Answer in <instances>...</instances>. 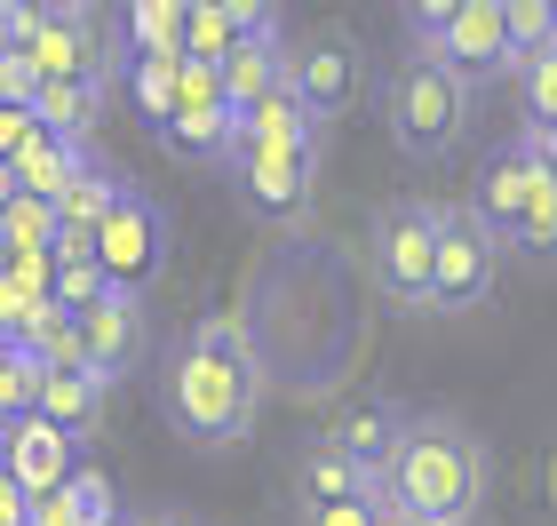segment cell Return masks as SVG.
I'll use <instances>...</instances> for the list:
<instances>
[{"label": "cell", "mask_w": 557, "mask_h": 526, "mask_svg": "<svg viewBox=\"0 0 557 526\" xmlns=\"http://www.w3.org/2000/svg\"><path fill=\"white\" fill-rule=\"evenodd\" d=\"M263 391H271V375H263V351H256L239 311L191 319L184 343H175L168 367H160V407L175 423V439L208 447V455H223V447H239L256 431Z\"/></svg>", "instance_id": "cell-1"}, {"label": "cell", "mask_w": 557, "mask_h": 526, "mask_svg": "<svg viewBox=\"0 0 557 526\" xmlns=\"http://www.w3.org/2000/svg\"><path fill=\"white\" fill-rule=\"evenodd\" d=\"M383 503L422 526H478V511H486V439L438 407L407 415L398 455L383 470Z\"/></svg>", "instance_id": "cell-2"}, {"label": "cell", "mask_w": 557, "mask_h": 526, "mask_svg": "<svg viewBox=\"0 0 557 526\" xmlns=\"http://www.w3.org/2000/svg\"><path fill=\"white\" fill-rule=\"evenodd\" d=\"M383 120H391V144L407 160H446L470 129V88L454 81L438 57L407 48V57L391 64V81H383Z\"/></svg>", "instance_id": "cell-3"}, {"label": "cell", "mask_w": 557, "mask_h": 526, "mask_svg": "<svg viewBox=\"0 0 557 526\" xmlns=\"http://www.w3.org/2000/svg\"><path fill=\"white\" fill-rule=\"evenodd\" d=\"M374 288L391 311H430V271H438V208L430 199H391L374 216Z\"/></svg>", "instance_id": "cell-4"}, {"label": "cell", "mask_w": 557, "mask_h": 526, "mask_svg": "<svg viewBox=\"0 0 557 526\" xmlns=\"http://www.w3.org/2000/svg\"><path fill=\"white\" fill-rule=\"evenodd\" d=\"M232 192L256 223H302L319 199V152L302 144H232Z\"/></svg>", "instance_id": "cell-5"}, {"label": "cell", "mask_w": 557, "mask_h": 526, "mask_svg": "<svg viewBox=\"0 0 557 526\" xmlns=\"http://www.w3.org/2000/svg\"><path fill=\"white\" fill-rule=\"evenodd\" d=\"M502 247L486 223L470 216V199L462 208H438V271H430V311H478L486 295L502 288Z\"/></svg>", "instance_id": "cell-6"}, {"label": "cell", "mask_w": 557, "mask_h": 526, "mask_svg": "<svg viewBox=\"0 0 557 526\" xmlns=\"http://www.w3.org/2000/svg\"><path fill=\"white\" fill-rule=\"evenodd\" d=\"M168 208L151 192H136V184H120V199H112V216L96 223V264H104V280L112 288H128V295H144L151 280L168 271Z\"/></svg>", "instance_id": "cell-7"}, {"label": "cell", "mask_w": 557, "mask_h": 526, "mask_svg": "<svg viewBox=\"0 0 557 526\" xmlns=\"http://www.w3.org/2000/svg\"><path fill=\"white\" fill-rule=\"evenodd\" d=\"M168 144L199 168H232V144H239V112L223 96V72L215 64H191L184 57V88H175V120H168Z\"/></svg>", "instance_id": "cell-8"}, {"label": "cell", "mask_w": 557, "mask_h": 526, "mask_svg": "<svg viewBox=\"0 0 557 526\" xmlns=\"http://www.w3.org/2000/svg\"><path fill=\"white\" fill-rule=\"evenodd\" d=\"M359 81H367V57H359L350 33H311V40L287 48V88L302 96V112H311L319 129L359 105Z\"/></svg>", "instance_id": "cell-9"}, {"label": "cell", "mask_w": 557, "mask_h": 526, "mask_svg": "<svg viewBox=\"0 0 557 526\" xmlns=\"http://www.w3.org/2000/svg\"><path fill=\"white\" fill-rule=\"evenodd\" d=\"M454 81H462L470 96L486 81H518V57H510V24H502V0H454L446 16V40L430 48Z\"/></svg>", "instance_id": "cell-10"}, {"label": "cell", "mask_w": 557, "mask_h": 526, "mask_svg": "<svg viewBox=\"0 0 557 526\" xmlns=\"http://www.w3.org/2000/svg\"><path fill=\"white\" fill-rule=\"evenodd\" d=\"M534 184H542V152H534V144H525V129H518L510 144H494V152L478 160L470 216L486 223L502 247H510V240H518V223H525V199H534Z\"/></svg>", "instance_id": "cell-11"}, {"label": "cell", "mask_w": 557, "mask_h": 526, "mask_svg": "<svg viewBox=\"0 0 557 526\" xmlns=\"http://www.w3.org/2000/svg\"><path fill=\"white\" fill-rule=\"evenodd\" d=\"M0 470H9V479L40 503V494H57V487L72 479V470H81V439H64L48 415L24 407V415L9 423V431H0Z\"/></svg>", "instance_id": "cell-12"}, {"label": "cell", "mask_w": 557, "mask_h": 526, "mask_svg": "<svg viewBox=\"0 0 557 526\" xmlns=\"http://www.w3.org/2000/svg\"><path fill=\"white\" fill-rule=\"evenodd\" d=\"M81 359H88V375H104V383H120V375H136L144 367V295H128V288H112L104 304H88L81 319Z\"/></svg>", "instance_id": "cell-13"}, {"label": "cell", "mask_w": 557, "mask_h": 526, "mask_svg": "<svg viewBox=\"0 0 557 526\" xmlns=\"http://www.w3.org/2000/svg\"><path fill=\"white\" fill-rule=\"evenodd\" d=\"M398 431H407V407H391V399H359L343 423H326V447H343L350 463H359V479H374L383 487V470H391V455H398Z\"/></svg>", "instance_id": "cell-14"}, {"label": "cell", "mask_w": 557, "mask_h": 526, "mask_svg": "<svg viewBox=\"0 0 557 526\" xmlns=\"http://www.w3.org/2000/svg\"><path fill=\"white\" fill-rule=\"evenodd\" d=\"M215 72H223V96H232V112L247 120V112H256L278 81H287V40H278V24L247 33V40H239V48H232V57H223Z\"/></svg>", "instance_id": "cell-15"}, {"label": "cell", "mask_w": 557, "mask_h": 526, "mask_svg": "<svg viewBox=\"0 0 557 526\" xmlns=\"http://www.w3.org/2000/svg\"><path fill=\"white\" fill-rule=\"evenodd\" d=\"M104 399H112V383H104V375H88V367H64V375H40V391H33V415H48L64 439H96V423H104Z\"/></svg>", "instance_id": "cell-16"}, {"label": "cell", "mask_w": 557, "mask_h": 526, "mask_svg": "<svg viewBox=\"0 0 557 526\" xmlns=\"http://www.w3.org/2000/svg\"><path fill=\"white\" fill-rule=\"evenodd\" d=\"M88 160H96V144H64V136H48V129H40L9 168H16V192H24V199H48V208H57V199L81 184V168H88Z\"/></svg>", "instance_id": "cell-17"}, {"label": "cell", "mask_w": 557, "mask_h": 526, "mask_svg": "<svg viewBox=\"0 0 557 526\" xmlns=\"http://www.w3.org/2000/svg\"><path fill=\"white\" fill-rule=\"evenodd\" d=\"M104 105H112V88H96V81H40L33 120H40L48 136H64V144H96Z\"/></svg>", "instance_id": "cell-18"}, {"label": "cell", "mask_w": 557, "mask_h": 526, "mask_svg": "<svg viewBox=\"0 0 557 526\" xmlns=\"http://www.w3.org/2000/svg\"><path fill=\"white\" fill-rule=\"evenodd\" d=\"M278 24V9H184V57L191 64H223L247 33Z\"/></svg>", "instance_id": "cell-19"}, {"label": "cell", "mask_w": 557, "mask_h": 526, "mask_svg": "<svg viewBox=\"0 0 557 526\" xmlns=\"http://www.w3.org/2000/svg\"><path fill=\"white\" fill-rule=\"evenodd\" d=\"M374 479H359V463L343 455V447H326V439H311L295 455V494H302V511H319V503H343V494H367Z\"/></svg>", "instance_id": "cell-20"}, {"label": "cell", "mask_w": 557, "mask_h": 526, "mask_svg": "<svg viewBox=\"0 0 557 526\" xmlns=\"http://www.w3.org/2000/svg\"><path fill=\"white\" fill-rule=\"evenodd\" d=\"M239 136H247V144H302V152H319V144H326V129H319L311 112H302V96H295L287 81H278L263 105L239 120Z\"/></svg>", "instance_id": "cell-21"}, {"label": "cell", "mask_w": 557, "mask_h": 526, "mask_svg": "<svg viewBox=\"0 0 557 526\" xmlns=\"http://www.w3.org/2000/svg\"><path fill=\"white\" fill-rule=\"evenodd\" d=\"M175 88H184V57H136L128 64V105L151 136H168V120H175Z\"/></svg>", "instance_id": "cell-22"}, {"label": "cell", "mask_w": 557, "mask_h": 526, "mask_svg": "<svg viewBox=\"0 0 557 526\" xmlns=\"http://www.w3.org/2000/svg\"><path fill=\"white\" fill-rule=\"evenodd\" d=\"M120 40H128V64L136 57H184V9L175 0H136V9H120Z\"/></svg>", "instance_id": "cell-23"}, {"label": "cell", "mask_w": 557, "mask_h": 526, "mask_svg": "<svg viewBox=\"0 0 557 526\" xmlns=\"http://www.w3.org/2000/svg\"><path fill=\"white\" fill-rule=\"evenodd\" d=\"M57 232H64V216L48 208V199H9L0 208V256H57Z\"/></svg>", "instance_id": "cell-24"}, {"label": "cell", "mask_w": 557, "mask_h": 526, "mask_svg": "<svg viewBox=\"0 0 557 526\" xmlns=\"http://www.w3.org/2000/svg\"><path fill=\"white\" fill-rule=\"evenodd\" d=\"M112 199H120V175H112L104 160H88V168H81V184H72V192L57 199L64 232H88V240H96V223L112 216Z\"/></svg>", "instance_id": "cell-25"}, {"label": "cell", "mask_w": 557, "mask_h": 526, "mask_svg": "<svg viewBox=\"0 0 557 526\" xmlns=\"http://www.w3.org/2000/svg\"><path fill=\"white\" fill-rule=\"evenodd\" d=\"M502 24H510V57L534 64L557 48V0H502Z\"/></svg>", "instance_id": "cell-26"}, {"label": "cell", "mask_w": 557, "mask_h": 526, "mask_svg": "<svg viewBox=\"0 0 557 526\" xmlns=\"http://www.w3.org/2000/svg\"><path fill=\"white\" fill-rule=\"evenodd\" d=\"M518 256H534V264H549L557 256V175L542 168V184H534V199H525V223H518Z\"/></svg>", "instance_id": "cell-27"}, {"label": "cell", "mask_w": 557, "mask_h": 526, "mask_svg": "<svg viewBox=\"0 0 557 526\" xmlns=\"http://www.w3.org/2000/svg\"><path fill=\"white\" fill-rule=\"evenodd\" d=\"M518 112H525V129H557V48L518 64Z\"/></svg>", "instance_id": "cell-28"}, {"label": "cell", "mask_w": 557, "mask_h": 526, "mask_svg": "<svg viewBox=\"0 0 557 526\" xmlns=\"http://www.w3.org/2000/svg\"><path fill=\"white\" fill-rule=\"evenodd\" d=\"M48 311H57V304H48V295L16 288V280H0V343H9V351H24V343H33Z\"/></svg>", "instance_id": "cell-29"}, {"label": "cell", "mask_w": 557, "mask_h": 526, "mask_svg": "<svg viewBox=\"0 0 557 526\" xmlns=\"http://www.w3.org/2000/svg\"><path fill=\"white\" fill-rule=\"evenodd\" d=\"M33 391H40V367L24 359V351H9L0 343V431H9V423L33 407Z\"/></svg>", "instance_id": "cell-30"}, {"label": "cell", "mask_w": 557, "mask_h": 526, "mask_svg": "<svg viewBox=\"0 0 557 526\" xmlns=\"http://www.w3.org/2000/svg\"><path fill=\"white\" fill-rule=\"evenodd\" d=\"M302 526H391V503H383V487H367V494H343V503L302 511Z\"/></svg>", "instance_id": "cell-31"}, {"label": "cell", "mask_w": 557, "mask_h": 526, "mask_svg": "<svg viewBox=\"0 0 557 526\" xmlns=\"http://www.w3.org/2000/svg\"><path fill=\"white\" fill-rule=\"evenodd\" d=\"M33 136H40V120H33V112H9V105H0V160H16Z\"/></svg>", "instance_id": "cell-32"}, {"label": "cell", "mask_w": 557, "mask_h": 526, "mask_svg": "<svg viewBox=\"0 0 557 526\" xmlns=\"http://www.w3.org/2000/svg\"><path fill=\"white\" fill-rule=\"evenodd\" d=\"M0 526H33V494H24L9 470H0Z\"/></svg>", "instance_id": "cell-33"}, {"label": "cell", "mask_w": 557, "mask_h": 526, "mask_svg": "<svg viewBox=\"0 0 557 526\" xmlns=\"http://www.w3.org/2000/svg\"><path fill=\"white\" fill-rule=\"evenodd\" d=\"M525 144H534V152H542V168L557 175V129H525Z\"/></svg>", "instance_id": "cell-34"}, {"label": "cell", "mask_w": 557, "mask_h": 526, "mask_svg": "<svg viewBox=\"0 0 557 526\" xmlns=\"http://www.w3.org/2000/svg\"><path fill=\"white\" fill-rule=\"evenodd\" d=\"M128 526H191V518H184V511H136Z\"/></svg>", "instance_id": "cell-35"}, {"label": "cell", "mask_w": 557, "mask_h": 526, "mask_svg": "<svg viewBox=\"0 0 557 526\" xmlns=\"http://www.w3.org/2000/svg\"><path fill=\"white\" fill-rule=\"evenodd\" d=\"M9 199H16V168L0 160V208H9Z\"/></svg>", "instance_id": "cell-36"}, {"label": "cell", "mask_w": 557, "mask_h": 526, "mask_svg": "<svg viewBox=\"0 0 557 526\" xmlns=\"http://www.w3.org/2000/svg\"><path fill=\"white\" fill-rule=\"evenodd\" d=\"M549 503H557V455H549Z\"/></svg>", "instance_id": "cell-37"}, {"label": "cell", "mask_w": 557, "mask_h": 526, "mask_svg": "<svg viewBox=\"0 0 557 526\" xmlns=\"http://www.w3.org/2000/svg\"><path fill=\"white\" fill-rule=\"evenodd\" d=\"M391 526H422V518H398V511H391Z\"/></svg>", "instance_id": "cell-38"}]
</instances>
